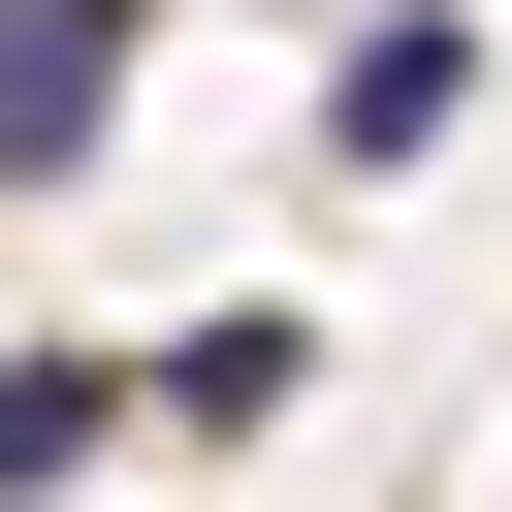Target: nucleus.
<instances>
[{
	"instance_id": "obj_1",
	"label": "nucleus",
	"mask_w": 512,
	"mask_h": 512,
	"mask_svg": "<svg viewBox=\"0 0 512 512\" xmlns=\"http://www.w3.org/2000/svg\"><path fill=\"white\" fill-rule=\"evenodd\" d=\"M448 128H480V32H448V0H416V32H352V64H320V160H352V192H416V160H448Z\"/></svg>"
},
{
	"instance_id": "obj_2",
	"label": "nucleus",
	"mask_w": 512,
	"mask_h": 512,
	"mask_svg": "<svg viewBox=\"0 0 512 512\" xmlns=\"http://www.w3.org/2000/svg\"><path fill=\"white\" fill-rule=\"evenodd\" d=\"M128 32H160V0H0V192H64V160H96Z\"/></svg>"
},
{
	"instance_id": "obj_3",
	"label": "nucleus",
	"mask_w": 512,
	"mask_h": 512,
	"mask_svg": "<svg viewBox=\"0 0 512 512\" xmlns=\"http://www.w3.org/2000/svg\"><path fill=\"white\" fill-rule=\"evenodd\" d=\"M96 448H128V352H0V512L96 480Z\"/></svg>"
},
{
	"instance_id": "obj_4",
	"label": "nucleus",
	"mask_w": 512,
	"mask_h": 512,
	"mask_svg": "<svg viewBox=\"0 0 512 512\" xmlns=\"http://www.w3.org/2000/svg\"><path fill=\"white\" fill-rule=\"evenodd\" d=\"M128 384H160V416H224V448H256V416H288V384H320V320H192V352H128Z\"/></svg>"
}]
</instances>
